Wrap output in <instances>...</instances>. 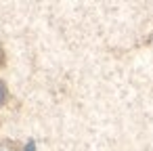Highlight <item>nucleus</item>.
Wrapping results in <instances>:
<instances>
[{"mask_svg": "<svg viewBox=\"0 0 153 151\" xmlns=\"http://www.w3.org/2000/svg\"><path fill=\"white\" fill-rule=\"evenodd\" d=\"M0 151H21L17 143H11V141H0Z\"/></svg>", "mask_w": 153, "mask_h": 151, "instance_id": "1", "label": "nucleus"}, {"mask_svg": "<svg viewBox=\"0 0 153 151\" xmlns=\"http://www.w3.org/2000/svg\"><path fill=\"white\" fill-rule=\"evenodd\" d=\"M4 103H7V86L0 80V105H4Z\"/></svg>", "mask_w": 153, "mask_h": 151, "instance_id": "2", "label": "nucleus"}, {"mask_svg": "<svg viewBox=\"0 0 153 151\" xmlns=\"http://www.w3.org/2000/svg\"><path fill=\"white\" fill-rule=\"evenodd\" d=\"M4 63V48H2V44H0V65Z\"/></svg>", "mask_w": 153, "mask_h": 151, "instance_id": "3", "label": "nucleus"}]
</instances>
